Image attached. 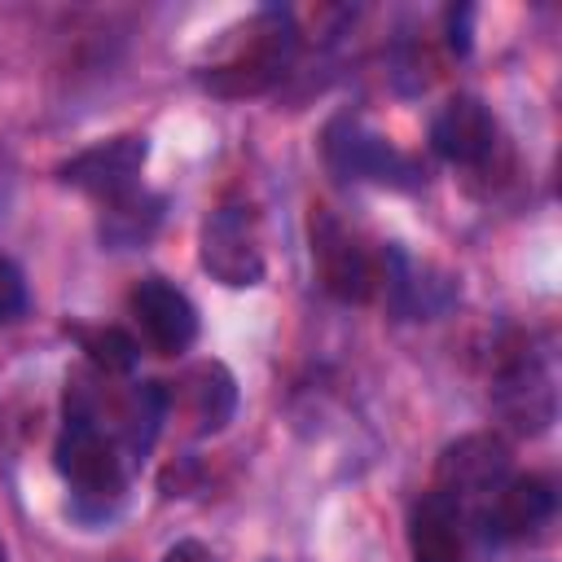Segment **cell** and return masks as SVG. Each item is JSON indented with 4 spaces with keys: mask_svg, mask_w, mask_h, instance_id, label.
Here are the masks:
<instances>
[{
    "mask_svg": "<svg viewBox=\"0 0 562 562\" xmlns=\"http://www.w3.org/2000/svg\"><path fill=\"white\" fill-rule=\"evenodd\" d=\"M53 457H57L61 479L70 483L75 514L105 518L119 505L123 483H127V461H123L119 439L101 430L97 395L83 382H75L66 391V426H61V439H57Z\"/></svg>",
    "mask_w": 562,
    "mask_h": 562,
    "instance_id": "cell-1",
    "label": "cell"
},
{
    "mask_svg": "<svg viewBox=\"0 0 562 562\" xmlns=\"http://www.w3.org/2000/svg\"><path fill=\"white\" fill-rule=\"evenodd\" d=\"M294 48H299V31H294V18L285 9H263L250 26H246V44L224 61V66H211L202 75V83L211 92H224V97H255L263 88H272L290 61H294Z\"/></svg>",
    "mask_w": 562,
    "mask_h": 562,
    "instance_id": "cell-2",
    "label": "cell"
},
{
    "mask_svg": "<svg viewBox=\"0 0 562 562\" xmlns=\"http://www.w3.org/2000/svg\"><path fill=\"white\" fill-rule=\"evenodd\" d=\"M202 268L233 290L259 285L263 281V246H259V228L250 206H220L206 215L202 224V241H198Z\"/></svg>",
    "mask_w": 562,
    "mask_h": 562,
    "instance_id": "cell-3",
    "label": "cell"
},
{
    "mask_svg": "<svg viewBox=\"0 0 562 562\" xmlns=\"http://www.w3.org/2000/svg\"><path fill=\"white\" fill-rule=\"evenodd\" d=\"M325 158L347 180H378V184H404V189L422 180V167L408 154L391 149L378 132H369L351 114H342L325 127Z\"/></svg>",
    "mask_w": 562,
    "mask_h": 562,
    "instance_id": "cell-4",
    "label": "cell"
},
{
    "mask_svg": "<svg viewBox=\"0 0 562 562\" xmlns=\"http://www.w3.org/2000/svg\"><path fill=\"white\" fill-rule=\"evenodd\" d=\"M312 263H316L321 285L342 303H364L378 285V268H373L369 250L329 211L312 215Z\"/></svg>",
    "mask_w": 562,
    "mask_h": 562,
    "instance_id": "cell-5",
    "label": "cell"
},
{
    "mask_svg": "<svg viewBox=\"0 0 562 562\" xmlns=\"http://www.w3.org/2000/svg\"><path fill=\"white\" fill-rule=\"evenodd\" d=\"M127 307H132V316H136V325H140V334L149 338L154 351L180 356V351L193 347V338H198V307L167 277L136 281V290L127 294Z\"/></svg>",
    "mask_w": 562,
    "mask_h": 562,
    "instance_id": "cell-6",
    "label": "cell"
},
{
    "mask_svg": "<svg viewBox=\"0 0 562 562\" xmlns=\"http://www.w3.org/2000/svg\"><path fill=\"white\" fill-rule=\"evenodd\" d=\"M492 395H496V408L509 417V426L522 435H536L553 422V373H549L544 356L531 347L514 351L501 364Z\"/></svg>",
    "mask_w": 562,
    "mask_h": 562,
    "instance_id": "cell-7",
    "label": "cell"
},
{
    "mask_svg": "<svg viewBox=\"0 0 562 562\" xmlns=\"http://www.w3.org/2000/svg\"><path fill=\"white\" fill-rule=\"evenodd\" d=\"M435 492L448 501H470V496H492L509 479V448L496 435H465L443 448Z\"/></svg>",
    "mask_w": 562,
    "mask_h": 562,
    "instance_id": "cell-8",
    "label": "cell"
},
{
    "mask_svg": "<svg viewBox=\"0 0 562 562\" xmlns=\"http://www.w3.org/2000/svg\"><path fill=\"white\" fill-rule=\"evenodd\" d=\"M145 136L127 132V136H110V140H97L88 145L83 154H75L70 162H61V180L83 189V193H97V198H119L127 189H136V176L145 167Z\"/></svg>",
    "mask_w": 562,
    "mask_h": 562,
    "instance_id": "cell-9",
    "label": "cell"
},
{
    "mask_svg": "<svg viewBox=\"0 0 562 562\" xmlns=\"http://www.w3.org/2000/svg\"><path fill=\"white\" fill-rule=\"evenodd\" d=\"M496 145V119L492 110L461 92L452 101H443V110L430 119V149L443 158V162H461V167H474L492 154Z\"/></svg>",
    "mask_w": 562,
    "mask_h": 562,
    "instance_id": "cell-10",
    "label": "cell"
},
{
    "mask_svg": "<svg viewBox=\"0 0 562 562\" xmlns=\"http://www.w3.org/2000/svg\"><path fill=\"white\" fill-rule=\"evenodd\" d=\"M558 509V492L544 474H518V479H505L492 496V509L483 514L487 531L496 540H527L536 536Z\"/></svg>",
    "mask_w": 562,
    "mask_h": 562,
    "instance_id": "cell-11",
    "label": "cell"
},
{
    "mask_svg": "<svg viewBox=\"0 0 562 562\" xmlns=\"http://www.w3.org/2000/svg\"><path fill=\"white\" fill-rule=\"evenodd\" d=\"M413 562H461V505L443 492H426L408 514Z\"/></svg>",
    "mask_w": 562,
    "mask_h": 562,
    "instance_id": "cell-12",
    "label": "cell"
},
{
    "mask_svg": "<svg viewBox=\"0 0 562 562\" xmlns=\"http://www.w3.org/2000/svg\"><path fill=\"white\" fill-rule=\"evenodd\" d=\"M180 408L193 422L198 435H215L228 426L233 408H237V382L224 364H198L180 378Z\"/></svg>",
    "mask_w": 562,
    "mask_h": 562,
    "instance_id": "cell-13",
    "label": "cell"
},
{
    "mask_svg": "<svg viewBox=\"0 0 562 562\" xmlns=\"http://www.w3.org/2000/svg\"><path fill=\"white\" fill-rule=\"evenodd\" d=\"M158 224H162V198L145 189H127L119 198H105L97 233L110 250H127V246H140Z\"/></svg>",
    "mask_w": 562,
    "mask_h": 562,
    "instance_id": "cell-14",
    "label": "cell"
},
{
    "mask_svg": "<svg viewBox=\"0 0 562 562\" xmlns=\"http://www.w3.org/2000/svg\"><path fill=\"white\" fill-rule=\"evenodd\" d=\"M386 263V290H391V307L400 316H435L439 307H448L452 285L448 281H426V268H417L400 246L382 250Z\"/></svg>",
    "mask_w": 562,
    "mask_h": 562,
    "instance_id": "cell-15",
    "label": "cell"
},
{
    "mask_svg": "<svg viewBox=\"0 0 562 562\" xmlns=\"http://www.w3.org/2000/svg\"><path fill=\"white\" fill-rule=\"evenodd\" d=\"M75 338H79V347L88 351L92 369H101L105 378H110V373H132V369H136V342H132L123 329H114V325H101V329H75Z\"/></svg>",
    "mask_w": 562,
    "mask_h": 562,
    "instance_id": "cell-16",
    "label": "cell"
},
{
    "mask_svg": "<svg viewBox=\"0 0 562 562\" xmlns=\"http://www.w3.org/2000/svg\"><path fill=\"white\" fill-rule=\"evenodd\" d=\"M26 277H22V268L13 263V259H0V325H9V321H18L22 312H26Z\"/></svg>",
    "mask_w": 562,
    "mask_h": 562,
    "instance_id": "cell-17",
    "label": "cell"
},
{
    "mask_svg": "<svg viewBox=\"0 0 562 562\" xmlns=\"http://www.w3.org/2000/svg\"><path fill=\"white\" fill-rule=\"evenodd\" d=\"M470 18H474V9L470 4H461V9H448V40H452V48L457 53H465L470 48Z\"/></svg>",
    "mask_w": 562,
    "mask_h": 562,
    "instance_id": "cell-18",
    "label": "cell"
},
{
    "mask_svg": "<svg viewBox=\"0 0 562 562\" xmlns=\"http://www.w3.org/2000/svg\"><path fill=\"white\" fill-rule=\"evenodd\" d=\"M162 562H215V558H211V549H206L202 540H176V544L162 553Z\"/></svg>",
    "mask_w": 562,
    "mask_h": 562,
    "instance_id": "cell-19",
    "label": "cell"
},
{
    "mask_svg": "<svg viewBox=\"0 0 562 562\" xmlns=\"http://www.w3.org/2000/svg\"><path fill=\"white\" fill-rule=\"evenodd\" d=\"M0 562H4V540H0Z\"/></svg>",
    "mask_w": 562,
    "mask_h": 562,
    "instance_id": "cell-20",
    "label": "cell"
}]
</instances>
